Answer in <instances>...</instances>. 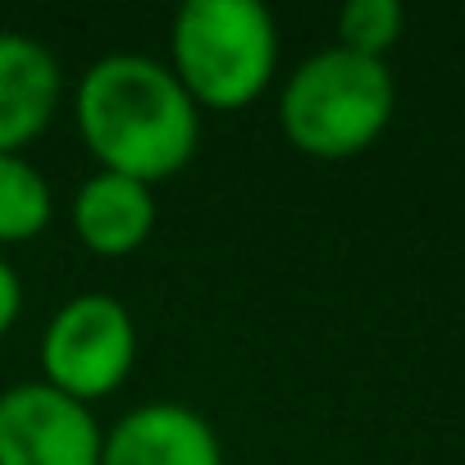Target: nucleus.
I'll return each instance as SVG.
<instances>
[{"label": "nucleus", "mask_w": 465, "mask_h": 465, "mask_svg": "<svg viewBox=\"0 0 465 465\" xmlns=\"http://www.w3.org/2000/svg\"><path fill=\"white\" fill-rule=\"evenodd\" d=\"M19 315H24V279L5 256H0V338L19 324Z\"/></svg>", "instance_id": "nucleus-11"}, {"label": "nucleus", "mask_w": 465, "mask_h": 465, "mask_svg": "<svg viewBox=\"0 0 465 465\" xmlns=\"http://www.w3.org/2000/svg\"><path fill=\"white\" fill-rule=\"evenodd\" d=\"M74 119L92 160L137 183L173 178L201 142V110L169 64L151 55H101L74 92Z\"/></svg>", "instance_id": "nucleus-1"}, {"label": "nucleus", "mask_w": 465, "mask_h": 465, "mask_svg": "<svg viewBox=\"0 0 465 465\" xmlns=\"http://www.w3.org/2000/svg\"><path fill=\"white\" fill-rule=\"evenodd\" d=\"M397 110V83L383 60L329 46L306 55L279 96V128L311 160H351L370 151Z\"/></svg>", "instance_id": "nucleus-3"}, {"label": "nucleus", "mask_w": 465, "mask_h": 465, "mask_svg": "<svg viewBox=\"0 0 465 465\" xmlns=\"http://www.w3.org/2000/svg\"><path fill=\"white\" fill-rule=\"evenodd\" d=\"M406 33V10L397 0H347L338 15V46L365 60H383Z\"/></svg>", "instance_id": "nucleus-10"}, {"label": "nucleus", "mask_w": 465, "mask_h": 465, "mask_svg": "<svg viewBox=\"0 0 465 465\" xmlns=\"http://www.w3.org/2000/svg\"><path fill=\"white\" fill-rule=\"evenodd\" d=\"M101 465H223V447L201 411L146 401L105 429Z\"/></svg>", "instance_id": "nucleus-6"}, {"label": "nucleus", "mask_w": 465, "mask_h": 465, "mask_svg": "<svg viewBox=\"0 0 465 465\" xmlns=\"http://www.w3.org/2000/svg\"><path fill=\"white\" fill-rule=\"evenodd\" d=\"M151 228H155V196L137 178L96 169L74 196V232L101 261L133 256L137 247H146Z\"/></svg>", "instance_id": "nucleus-8"}, {"label": "nucleus", "mask_w": 465, "mask_h": 465, "mask_svg": "<svg viewBox=\"0 0 465 465\" xmlns=\"http://www.w3.org/2000/svg\"><path fill=\"white\" fill-rule=\"evenodd\" d=\"M64 96L60 60L28 33H0V155H24Z\"/></svg>", "instance_id": "nucleus-7"}, {"label": "nucleus", "mask_w": 465, "mask_h": 465, "mask_svg": "<svg viewBox=\"0 0 465 465\" xmlns=\"http://www.w3.org/2000/svg\"><path fill=\"white\" fill-rule=\"evenodd\" d=\"M105 429L92 406L28 379L0 392V465H101Z\"/></svg>", "instance_id": "nucleus-5"}, {"label": "nucleus", "mask_w": 465, "mask_h": 465, "mask_svg": "<svg viewBox=\"0 0 465 465\" xmlns=\"http://www.w3.org/2000/svg\"><path fill=\"white\" fill-rule=\"evenodd\" d=\"M55 219V192L46 173L24 155H0V247L33 242Z\"/></svg>", "instance_id": "nucleus-9"}, {"label": "nucleus", "mask_w": 465, "mask_h": 465, "mask_svg": "<svg viewBox=\"0 0 465 465\" xmlns=\"http://www.w3.org/2000/svg\"><path fill=\"white\" fill-rule=\"evenodd\" d=\"M169 69L196 110H247L279 74V28L261 0H187L169 24Z\"/></svg>", "instance_id": "nucleus-2"}, {"label": "nucleus", "mask_w": 465, "mask_h": 465, "mask_svg": "<svg viewBox=\"0 0 465 465\" xmlns=\"http://www.w3.org/2000/svg\"><path fill=\"white\" fill-rule=\"evenodd\" d=\"M137 365V324L110 292L69 297L42 329V383L92 406L114 397Z\"/></svg>", "instance_id": "nucleus-4"}]
</instances>
